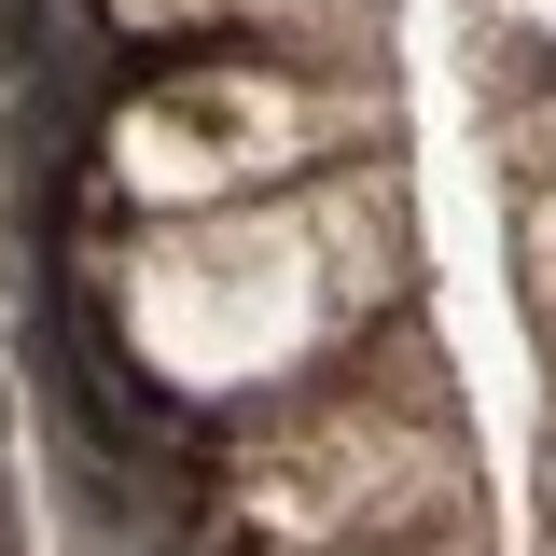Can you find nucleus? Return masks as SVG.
Here are the masks:
<instances>
[{"label":"nucleus","mask_w":556,"mask_h":556,"mask_svg":"<svg viewBox=\"0 0 556 556\" xmlns=\"http://www.w3.org/2000/svg\"><path fill=\"white\" fill-rule=\"evenodd\" d=\"M139 320V362H167L181 390H251L278 376L306 320H320V237L306 223H195V237H167L126 292Z\"/></svg>","instance_id":"nucleus-1"},{"label":"nucleus","mask_w":556,"mask_h":556,"mask_svg":"<svg viewBox=\"0 0 556 556\" xmlns=\"http://www.w3.org/2000/svg\"><path fill=\"white\" fill-rule=\"evenodd\" d=\"M292 139H306V112L278 98L265 70H181L167 98H139L126 126H112V167H126L139 195H237Z\"/></svg>","instance_id":"nucleus-2"}]
</instances>
